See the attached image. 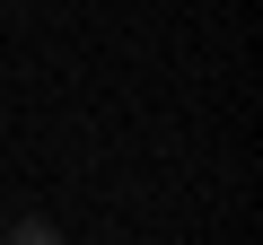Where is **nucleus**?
Listing matches in <instances>:
<instances>
[{
  "label": "nucleus",
  "mask_w": 263,
  "mask_h": 245,
  "mask_svg": "<svg viewBox=\"0 0 263 245\" xmlns=\"http://www.w3.org/2000/svg\"><path fill=\"white\" fill-rule=\"evenodd\" d=\"M0 245H70L53 219H9V228H0Z\"/></svg>",
  "instance_id": "f257e3e1"
}]
</instances>
